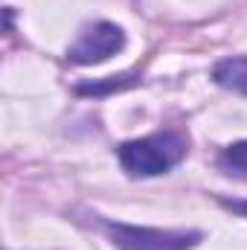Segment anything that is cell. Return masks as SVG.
I'll use <instances>...</instances> for the list:
<instances>
[{
    "label": "cell",
    "mask_w": 247,
    "mask_h": 250,
    "mask_svg": "<svg viewBox=\"0 0 247 250\" xmlns=\"http://www.w3.org/2000/svg\"><path fill=\"white\" fill-rule=\"evenodd\" d=\"M227 207H233V209H239V212H247V204H227Z\"/></svg>",
    "instance_id": "7"
},
{
    "label": "cell",
    "mask_w": 247,
    "mask_h": 250,
    "mask_svg": "<svg viewBox=\"0 0 247 250\" xmlns=\"http://www.w3.org/2000/svg\"><path fill=\"white\" fill-rule=\"evenodd\" d=\"M212 79H215V84H221V87H227L233 93L247 96V56L221 59L212 67Z\"/></svg>",
    "instance_id": "4"
},
{
    "label": "cell",
    "mask_w": 247,
    "mask_h": 250,
    "mask_svg": "<svg viewBox=\"0 0 247 250\" xmlns=\"http://www.w3.org/2000/svg\"><path fill=\"white\" fill-rule=\"evenodd\" d=\"M137 84V76H108V82H93V84H79L76 90L79 93H108V90H123V87H131Z\"/></svg>",
    "instance_id": "6"
},
{
    "label": "cell",
    "mask_w": 247,
    "mask_h": 250,
    "mask_svg": "<svg viewBox=\"0 0 247 250\" xmlns=\"http://www.w3.org/2000/svg\"><path fill=\"white\" fill-rule=\"evenodd\" d=\"M218 169H221L224 175H230V178L247 181V140L227 146V148L218 154Z\"/></svg>",
    "instance_id": "5"
},
{
    "label": "cell",
    "mask_w": 247,
    "mask_h": 250,
    "mask_svg": "<svg viewBox=\"0 0 247 250\" xmlns=\"http://www.w3.org/2000/svg\"><path fill=\"white\" fill-rule=\"evenodd\" d=\"M125 47V32L117 23H108V21H96L90 26H84L79 32V38L70 44L67 50V62L73 64H102L108 62L111 56H117Z\"/></svg>",
    "instance_id": "3"
},
{
    "label": "cell",
    "mask_w": 247,
    "mask_h": 250,
    "mask_svg": "<svg viewBox=\"0 0 247 250\" xmlns=\"http://www.w3.org/2000/svg\"><path fill=\"white\" fill-rule=\"evenodd\" d=\"M117 157L131 178H157L186 157V137L178 131H157L117 146Z\"/></svg>",
    "instance_id": "1"
},
{
    "label": "cell",
    "mask_w": 247,
    "mask_h": 250,
    "mask_svg": "<svg viewBox=\"0 0 247 250\" xmlns=\"http://www.w3.org/2000/svg\"><path fill=\"white\" fill-rule=\"evenodd\" d=\"M105 233L120 250H192L198 245V233L181 230H157V227H137V224H114L105 221Z\"/></svg>",
    "instance_id": "2"
}]
</instances>
